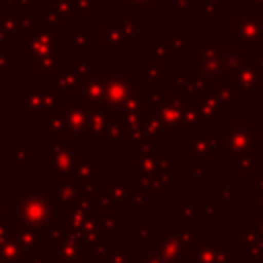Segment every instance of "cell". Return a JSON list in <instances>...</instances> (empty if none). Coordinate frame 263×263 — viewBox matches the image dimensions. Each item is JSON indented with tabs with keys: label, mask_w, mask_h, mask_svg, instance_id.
<instances>
[{
	"label": "cell",
	"mask_w": 263,
	"mask_h": 263,
	"mask_svg": "<svg viewBox=\"0 0 263 263\" xmlns=\"http://www.w3.org/2000/svg\"><path fill=\"white\" fill-rule=\"evenodd\" d=\"M234 31H236V37H240L242 41H257L263 33V23L261 21H255V18H238L234 21Z\"/></svg>",
	"instance_id": "3957f363"
},
{
	"label": "cell",
	"mask_w": 263,
	"mask_h": 263,
	"mask_svg": "<svg viewBox=\"0 0 263 263\" xmlns=\"http://www.w3.org/2000/svg\"><path fill=\"white\" fill-rule=\"evenodd\" d=\"M234 86L242 88L245 95H249L255 88H261L259 86V72H257L255 64H240V68L234 76Z\"/></svg>",
	"instance_id": "7a4b0ae2"
},
{
	"label": "cell",
	"mask_w": 263,
	"mask_h": 263,
	"mask_svg": "<svg viewBox=\"0 0 263 263\" xmlns=\"http://www.w3.org/2000/svg\"><path fill=\"white\" fill-rule=\"evenodd\" d=\"M129 78H121V76H113L109 80H105V101L119 105L127 101V90H129Z\"/></svg>",
	"instance_id": "6da1fadb"
},
{
	"label": "cell",
	"mask_w": 263,
	"mask_h": 263,
	"mask_svg": "<svg viewBox=\"0 0 263 263\" xmlns=\"http://www.w3.org/2000/svg\"><path fill=\"white\" fill-rule=\"evenodd\" d=\"M253 2H257V4H263V0H253Z\"/></svg>",
	"instance_id": "5b68a950"
},
{
	"label": "cell",
	"mask_w": 263,
	"mask_h": 263,
	"mask_svg": "<svg viewBox=\"0 0 263 263\" xmlns=\"http://www.w3.org/2000/svg\"><path fill=\"white\" fill-rule=\"evenodd\" d=\"M84 97L90 103H101L105 99V80L101 78H92L84 84Z\"/></svg>",
	"instance_id": "277c9868"
}]
</instances>
